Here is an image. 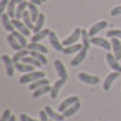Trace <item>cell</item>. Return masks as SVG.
<instances>
[{"instance_id": "cell-1", "label": "cell", "mask_w": 121, "mask_h": 121, "mask_svg": "<svg viewBox=\"0 0 121 121\" xmlns=\"http://www.w3.org/2000/svg\"><path fill=\"white\" fill-rule=\"evenodd\" d=\"M45 73L42 71H33L29 72V73H25L21 79H19V83L21 84H25V83H33L35 80H39V79H44Z\"/></svg>"}, {"instance_id": "cell-2", "label": "cell", "mask_w": 121, "mask_h": 121, "mask_svg": "<svg viewBox=\"0 0 121 121\" xmlns=\"http://www.w3.org/2000/svg\"><path fill=\"white\" fill-rule=\"evenodd\" d=\"M1 61H3V64H4V68H6L7 76L12 78V75H14V71L17 69V68H15V63H14V60H12L10 56L3 55V56H1Z\"/></svg>"}, {"instance_id": "cell-3", "label": "cell", "mask_w": 121, "mask_h": 121, "mask_svg": "<svg viewBox=\"0 0 121 121\" xmlns=\"http://www.w3.org/2000/svg\"><path fill=\"white\" fill-rule=\"evenodd\" d=\"M79 37H82V29H75L72 34L69 37H67L64 41H63V45H65V46H69V45H73V44H78V39Z\"/></svg>"}, {"instance_id": "cell-4", "label": "cell", "mask_w": 121, "mask_h": 121, "mask_svg": "<svg viewBox=\"0 0 121 121\" xmlns=\"http://www.w3.org/2000/svg\"><path fill=\"white\" fill-rule=\"evenodd\" d=\"M11 22H12V25H14L15 30H18L19 33H22L23 35H30V29L25 25V22H22L21 19H17V18L11 19Z\"/></svg>"}, {"instance_id": "cell-5", "label": "cell", "mask_w": 121, "mask_h": 121, "mask_svg": "<svg viewBox=\"0 0 121 121\" xmlns=\"http://www.w3.org/2000/svg\"><path fill=\"white\" fill-rule=\"evenodd\" d=\"M78 78H79L83 83H86V84H91V86H94V84H98V83H99V78L98 76L88 75V73H86V72H80V73L78 75Z\"/></svg>"}, {"instance_id": "cell-6", "label": "cell", "mask_w": 121, "mask_h": 121, "mask_svg": "<svg viewBox=\"0 0 121 121\" xmlns=\"http://www.w3.org/2000/svg\"><path fill=\"white\" fill-rule=\"evenodd\" d=\"M106 61H108V64H109V67L113 69V71L116 72H120L121 73V65L120 63H118V60L116 59L114 55H112V53H108L106 55Z\"/></svg>"}, {"instance_id": "cell-7", "label": "cell", "mask_w": 121, "mask_h": 121, "mask_svg": "<svg viewBox=\"0 0 121 121\" xmlns=\"http://www.w3.org/2000/svg\"><path fill=\"white\" fill-rule=\"evenodd\" d=\"M55 69H56V72H57V75L60 76V79L67 80V78H68V72H67L65 65L63 64V61L55 60Z\"/></svg>"}, {"instance_id": "cell-8", "label": "cell", "mask_w": 121, "mask_h": 121, "mask_svg": "<svg viewBox=\"0 0 121 121\" xmlns=\"http://www.w3.org/2000/svg\"><path fill=\"white\" fill-rule=\"evenodd\" d=\"M87 48H84V46H83L82 49L79 50V52H78L76 53V56H75V59H72V61H71V65L72 67H76V65H79V64H80V63H82L83 60H84V59H86V56H87Z\"/></svg>"}, {"instance_id": "cell-9", "label": "cell", "mask_w": 121, "mask_h": 121, "mask_svg": "<svg viewBox=\"0 0 121 121\" xmlns=\"http://www.w3.org/2000/svg\"><path fill=\"white\" fill-rule=\"evenodd\" d=\"M91 44L93 45H97V46H101L106 50H110L112 49V42L106 41L105 38H99V37H91Z\"/></svg>"}, {"instance_id": "cell-10", "label": "cell", "mask_w": 121, "mask_h": 121, "mask_svg": "<svg viewBox=\"0 0 121 121\" xmlns=\"http://www.w3.org/2000/svg\"><path fill=\"white\" fill-rule=\"evenodd\" d=\"M48 37H49V41H50V44H52V46L55 48V50H57V52H63L64 50V46L59 41V38H57V35L55 34V31H50Z\"/></svg>"}, {"instance_id": "cell-11", "label": "cell", "mask_w": 121, "mask_h": 121, "mask_svg": "<svg viewBox=\"0 0 121 121\" xmlns=\"http://www.w3.org/2000/svg\"><path fill=\"white\" fill-rule=\"evenodd\" d=\"M106 26H108V22H106V21H101V22L93 25V26H91V29L88 30L90 37H95V34H98L99 31H101V30H104Z\"/></svg>"}, {"instance_id": "cell-12", "label": "cell", "mask_w": 121, "mask_h": 121, "mask_svg": "<svg viewBox=\"0 0 121 121\" xmlns=\"http://www.w3.org/2000/svg\"><path fill=\"white\" fill-rule=\"evenodd\" d=\"M118 76H120V72H116V71H113L112 73L108 75V78L105 79V82H104V90L105 91H109V88L112 87V83L114 82Z\"/></svg>"}, {"instance_id": "cell-13", "label": "cell", "mask_w": 121, "mask_h": 121, "mask_svg": "<svg viewBox=\"0 0 121 121\" xmlns=\"http://www.w3.org/2000/svg\"><path fill=\"white\" fill-rule=\"evenodd\" d=\"M45 112H46V114L49 116L50 120H55V121H63L64 118H65V116L64 114H60V113H57V112H55V110L52 109L50 106H45Z\"/></svg>"}, {"instance_id": "cell-14", "label": "cell", "mask_w": 121, "mask_h": 121, "mask_svg": "<svg viewBox=\"0 0 121 121\" xmlns=\"http://www.w3.org/2000/svg\"><path fill=\"white\" fill-rule=\"evenodd\" d=\"M112 49H113V55L116 56V59L117 60H120L121 59V42L118 38H112Z\"/></svg>"}, {"instance_id": "cell-15", "label": "cell", "mask_w": 121, "mask_h": 121, "mask_svg": "<svg viewBox=\"0 0 121 121\" xmlns=\"http://www.w3.org/2000/svg\"><path fill=\"white\" fill-rule=\"evenodd\" d=\"M78 101H79V98H78V97H69V98L64 99V101L60 104V106H59V110L63 113V112H64L65 109H68L69 106H72L73 104H76Z\"/></svg>"}, {"instance_id": "cell-16", "label": "cell", "mask_w": 121, "mask_h": 121, "mask_svg": "<svg viewBox=\"0 0 121 121\" xmlns=\"http://www.w3.org/2000/svg\"><path fill=\"white\" fill-rule=\"evenodd\" d=\"M1 23H3V26H4V29H6L7 31H11V33L15 31V27H14V25H12L8 14H1Z\"/></svg>"}, {"instance_id": "cell-17", "label": "cell", "mask_w": 121, "mask_h": 121, "mask_svg": "<svg viewBox=\"0 0 121 121\" xmlns=\"http://www.w3.org/2000/svg\"><path fill=\"white\" fill-rule=\"evenodd\" d=\"M7 41H8V44L11 45L12 49H15L17 52H18V50H22V49H26V48H23L22 45L18 42V39L15 38L14 35H12V33H11V34H8V37H7Z\"/></svg>"}, {"instance_id": "cell-18", "label": "cell", "mask_w": 121, "mask_h": 121, "mask_svg": "<svg viewBox=\"0 0 121 121\" xmlns=\"http://www.w3.org/2000/svg\"><path fill=\"white\" fill-rule=\"evenodd\" d=\"M15 68H17L18 71L23 72V73H29V72H33L34 71V67L30 65V64H25L22 61H19V63H15Z\"/></svg>"}, {"instance_id": "cell-19", "label": "cell", "mask_w": 121, "mask_h": 121, "mask_svg": "<svg viewBox=\"0 0 121 121\" xmlns=\"http://www.w3.org/2000/svg\"><path fill=\"white\" fill-rule=\"evenodd\" d=\"M27 10L30 11V14H31V19H33V22L35 23V21L38 19L39 14H41V12L38 11V6H37V4H34V3H30V1H29Z\"/></svg>"}, {"instance_id": "cell-20", "label": "cell", "mask_w": 121, "mask_h": 121, "mask_svg": "<svg viewBox=\"0 0 121 121\" xmlns=\"http://www.w3.org/2000/svg\"><path fill=\"white\" fill-rule=\"evenodd\" d=\"M49 33H50V30H48V29H42L38 33H34L33 38H31V42H39V41L44 39L46 35H49Z\"/></svg>"}, {"instance_id": "cell-21", "label": "cell", "mask_w": 121, "mask_h": 121, "mask_svg": "<svg viewBox=\"0 0 121 121\" xmlns=\"http://www.w3.org/2000/svg\"><path fill=\"white\" fill-rule=\"evenodd\" d=\"M29 7V3L27 1H22V3H19L17 6V12H15V18L17 19H21V18L23 17V14H25V11L27 10Z\"/></svg>"}, {"instance_id": "cell-22", "label": "cell", "mask_w": 121, "mask_h": 121, "mask_svg": "<svg viewBox=\"0 0 121 121\" xmlns=\"http://www.w3.org/2000/svg\"><path fill=\"white\" fill-rule=\"evenodd\" d=\"M64 83H65V80H64V79H59V80H56V82H55V86L52 87V91H50V97H52L53 99L57 97L59 90L63 87V84H64Z\"/></svg>"}, {"instance_id": "cell-23", "label": "cell", "mask_w": 121, "mask_h": 121, "mask_svg": "<svg viewBox=\"0 0 121 121\" xmlns=\"http://www.w3.org/2000/svg\"><path fill=\"white\" fill-rule=\"evenodd\" d=\"M82 48H83V45L73 44V45H69V46H65L64 50H63V53H64V55H73V53H78Z\"/></svg>"}, {"instance_id": "cell-24", "label": "cell", "mask_w": 121, "mask_h": 121, "mask_svg": "<svg viewBox=\"0 0 121 121\" xmlns=\"http://www.w3.org/2000/svg\"><path fill=\"white\" fill-rule=\"evenodd\" d=\"M50 91H52V87H50L49 84H46V86H42V87L34 90L33 97H34V98H39L41 95H45L46 93H50Z\"/></svg>"}, {"instance_id": "cell-25", "label": "cell", "mask_w": 121, "mask_h": 121, "mask_svg": "<svg viewBox=\"0 0 121 121\" xmlns=\"http://www.w3.org/2000/svg\"><path fill=\"white\" fill-rule=\"evenodd\" d=\"M80 109V104H79V101H78L76 104H73L72 106H69L68 109H65L64 112H63V114L65 116V117H71V116L76 114V112Z\"/></svg>"}, {"instance_id": "cell-26", "label": "cell", "mask_w": 121, "mask_h": 121, "mask_svg": "<svg viewBox=\"0 0 121 121\" xmlns=\"http://www.w3.org/2000/svg\"><path fill=\"white\" fill-rule=\"evenodd\" d=\"M17 6H18V1L17 0H10V4L7 7V14H8V17L14 19L15 18V12H17Z\"/></svg>"}, {"instance_id": "cell-27", "label": "cell", "mask_w": 121, "mask_h": 121, "mask_svg": "<svg viewBox=\"0 0 121 121\" xmlns=\"http://www.w3.org/2000/svg\"><path fill=\"white\" fill-rule=\"evenodd\" d=\"M29 55H30V50H29V49L18 50L17 53L12 56V60H14V63H19L22 59H25V57H26V56H29Z\"/></svg>"}, {"instance_id": "cell-28", "label": "cell", "mask_w": 121, "mask_h": 121, "mask_svg": "<svg viewBox=\"0 0 121 121\" xmlns=\"http://www.w3.org/2000/svg\"><path fill=\"white\" fill-rule=\"evenodd\" d=\"M23 22H25V25L27 26L30 30H34V22H33V19H31V14H30V11H25V14H23Z\"/></svg>"}, {"instance_id": "cell-29", "label": "cell", "mask_w": 121, "mask_h": 121, "mask_svg": "<svg viewBox=\"0 0 121 121\" xmlns=\"http://www.w3.org/2000/svg\"><path fill=\"white\" fill-rule=\"evenodd\" d=\"M29 50H37V52H41V53H48V49L45 48L44 45H41L39 42H31L30 45H27Z\"/></svg>"}, {"instance_id": "cell-30", "label": "cell", "mask_w": 121, "mask_h": 121, "mask_svg": "<svg viewBox=\"0 0 121 121\" xmlns=\"http://www.w3.org/2000/svg\"><path fill=\"white\" fill-rule=\"evenodd\" d=\"M22 63H25V64H30V65L33 67H41L42 65V63L41 61H38L35 57H33V56H26L25 59H22Z\"/></svg>"}, {"instance_id": "cell-31", "label": "cell", "mask_w": 121, "mask_h": 121, "mask_svg": "<svg viewBox=\"0 0 121 121\" xmlns=\"http://www.w3.org/2000/svg\"><path fill=\"white\" fill-rule=\"evenodd\" d=\"M46 84H49V80L46 79V78H44V79H39V80H35V82H33L31 84H30V90L33 91V90H37V88L42 87V86H46Z\"/></svg>"}, {"instance_id": "cell-32", "label": "cell", "mask_w": 121, "mask_h": 121, "mask_svg": "<svg viewBox=\"0 0 121 121\" xmlns=\"http://www.w3.org/2000/svg\"><path fill=\"white\" fill-rule=\"evenodd\" d=\"M44 22H45V17L44 14H39L38 19L35 21V23H34V33H38V31H41L42 30V27H44Z\"/></svg>"}, {"instance_id": "cell-33", "label": "cell", "mask_w": 121, "mask_h": 121, "mask_svg": "<svg viewBox=\"0 0 121 121\" xmlns=\"http://www.w3.org/2000/svg\"><path fill=\"white\" fill-rule=\"evenodd\" d=\"M12 35H14V37H15V38L18 39V42L22 45L23 48H27V41H26V35H23L22 33H19L18 30H15V31L12 33Z\"/></svg>"}, {"instance_id": "cell-34", "label": "cell", "mask_w": 121, "mask_h": 121, "mask_svg": "<svg viewBox=\"0 0 121 121\" xmlns=\"http://www.w3.org/2000/svg\"><path fill=\"white\" fill-rule=\"evenodd\" d=\"M82 41H83V46L84 48H90V44H91V37H90V34H87V30H84L82 29Z\"/></svg>"}, {"instance_id": "cell-35", "label": "cell", "mask_w": 121, "mask_h": 121, "mask_svg": "<svg viewBox=\"0 0 121 121\" xmlns=\"http://www.w3.org/2000/svg\"><path fill=\"white\" fill-rule=\"evenodd\" d=\"M30 56H33L35 57L38 61H41L42 64H46L48 60H46V57L44 56V53H41V52H37V50H30Z\"/></svg>"}, {"instance_id": "cell-36", "label": "cell", "mask_w": 121, "mask_h": 121, "mask_svg": "<svg viewBox=\"0 0 121 121\" xmlns=\"http://www.w3.org/2000/svg\"><path fill=\"white\" fill-rule=\"evenodd\" d=\"M108 37L109 38H121V30H117V29H113V30H109L108 31Z\"/></svg>"}, {"instance_id": "cell-37", "label": "cell", "mask_w": 121, "mask_h": 121, "mask_svg": "<svg viewBox=\"0 0 121 121\" xmlns=\"http://www.w3.org/2000/svg\"><path fill=\"white\" fill-rule=\"evenodd\" d=\"M8 4H10V0H1V1H0V12H1V14H4V12L7 11Z\"/></svg>"}, {"instance_id": "cell-38", "label": "cell", "mask_w": 121, "mask_h": 121, "mask_svg": "<svg viewBox=\"0 0 121 121\" xmlns=\"http://www.w3.org/2000/svg\"><path fill=\"white\" fill-rule=\"evenodd\" d=\"M11 116H12V114H11V110L6 109V110H4V113L1 114V118H0V121H8Z\"/></svg>"}, {"instance_id": "cell-39", "label": "cell", "mask_w": 121, "mask_h": 121, "mask_svg": "<svg viewBox=\"0 0 121 121\" xmlns=\"http://www.w3.org/2000/svg\"><path fill=\"white\" fill-rule=\"evenodd\" d=\"M39 121H50L49 120V116L46 114L45 110H41L39 112Z\"/></svg>"}, {"instance_id": "cell-40", "label": "cell", "mask_w": 121, "mask_h": 121, "mask_svg": "<svg viewBox=\"0 0 121 121\" xmlns=\"http://www.w3.org/2000/svg\"><path fill=\"white\" fill-rule=\"evenodd\" d=\"M120 14H121V6L114 7V8L110 11V15H112V17H117V15H120Z\"/></svg>"}, {"instance_id": "cell-41", "label": "cell", "mask_w": 121, "mask_h": 121, "mask_svg": "<svg viewBox=\"0 0 121 121\" xmlns=\"http://www.w3.org/2000/svg\"><path fill=\"white\" fill-rule=\"evenodd\" d=\"M21 121H35L34 118L29 117L27 114H21Z\"/></svg>"}, {"instance_id": "cell-42", "label": "cell", "mask_w": 121, "mask_h": 121, "mask_svg": "<svg viewBox=\"0 0 121 121\" xmlns=\"http://www.w3.org/2000/svg\"><path fill=\"white\" fill-rule=\"evenodd\" d=\"M30 3H34V4H37V6H39V4H42V1L41 0H29Z\"/></svg>"}, {"instance_id": "cell-43", "label": "cell", "mask_w": 121, "mask_h": 121, "mask_svg": "<svg viewBox=\"0 0 121 121\" xmlns=\"http://www.w3.org/2000/svg\"><path fill=\"white\" fill-rule=\"evenodd\" d=\"M8 121H17V117H15V116H11V117H10V120Z\"/></svg>"}, {"instance_id": "cell-44", "label": "cell", "mask_w": 121, "mask_h": 121, "mask_svg": "<svg viewBox=\"0 0 121 121\" xmlns=\"http://www.w3.org/2000/svg\"><path fill=\"white\" fill-rule=\"evenodd\" d=\"M18 1V4H19V3H22V1H25V0H17Z\"/></svg>"}, {"instance_id": "cell-45", "label": "cell", "mask_w": 121, "mask_h": 121, "mask_svg": "<svg viewBox=\"0 0 121 121\" xmlns=\"http://www.w3.org/2000/svg\"><path fill=\"white\" fill-rule=\"evenodd\" d=\"M41 1H42V3H44V1H46V0H41Z\"/></svg>"}, {"instance_id": "cell-46", "label": "cell", "mask_w": 121, "mask_h": 121, "mask_svg": "<svg viewBox=\"0 0 121 121\" xmlns=\"http://www.w3.org/2000/svg\"><path fill=\"white\" fill-rule=\"evenodd\" d=\"M50 121H55V120H50Z\"/></svg>"}]
</instances>
